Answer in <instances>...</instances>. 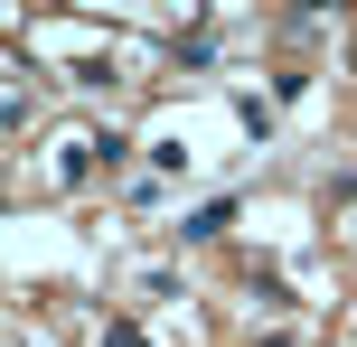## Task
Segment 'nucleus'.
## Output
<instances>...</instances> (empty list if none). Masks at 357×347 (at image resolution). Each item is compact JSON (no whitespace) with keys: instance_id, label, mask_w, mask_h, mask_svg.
<instances>
[{"instance_id":"1","label":"nucleus","mask_w":357,"mask_h":347,"mask_svg":"<svg viewBox=\"0 0 357 347\" xmlns=\"http://www.w3.org/2000/svg\"><path fill=\"white\" fill-rule=\"evenodd\" d=\"M216 225H235V197H216V207H197V216H188V225H178V235H188V244H207V235H216Z\"/></svg>"}]
</instances>
